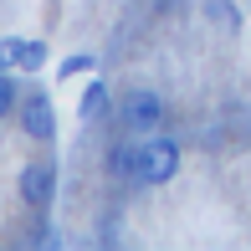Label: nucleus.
I'll return each mask as SVG.
<instances>
[{
    "label": "nucleus",
    "instance_id": "nucleus-9",
    "mask_svg": "<svg viewBox=\"0 0 251 251\" xmlns=\"http://www.w3.org/2000/svg\"><path fill=\"white\" fill-rule=\"evenodd\" d=\"M10 108H21V93H16V82H10V72H0V118H5Z\"/></svg>",
    "mask_w": 251,
    "mask_h": 251
},
{
    "label": "nucleus",
    "instance_id": "nucleus-8",
    "mask_svg": "<svg viewBox=\"0 0 251 251\" xmlns=\"http://www.w3.org/2000/svg\"><path fill=\"white\" fill-rule=\"evenodd\" d=\"M205 10H215L226 31H241V16H236V5H231V0H205Z\"/></svg>",
    "mask_w": 251,
    "mask_h": 251
},
{
    "label": "nucleus",
    "instance_id": "nucleus-5",
    "mask_svg": "<svg viewBox=\"0 0 251 251\" xmlns=\"http://www.w3.org/2000/svg\"><path fill=\"white\" fill-rule=\"evenodd\" d=\"M21 128H26V139H36V144H51L56 139V108H51L47 93L21 98Z\"/></svg>",
    "mask_w": 251,
    "mask_h": 251
},
{
    "label": "nucleus",
    "instance_id": "nucleus-6",
    "mask_svg": "<svg viewBox=\"0 0 251 251\" xmlns=\"http://www.w3.org/2000/svg\"><path fill=\"white\" fill-rule=\"evenodd\" d=\"M108 108H113L108 82H102V77H93V82L82 87V98H77V118H82V123H102V118H108Z\"/></svg>",
    "mask_w": 251,
    "mask_h": 251
},
{
    "label": "nucleus",
    "instance_id": "nucleus-4",
    "mask_svg": "<svg viewBox=\"0 0 251 251\" xmlns=\"http://www.w3.org/2000/svg\"><path fill=\"white\" fill-rule=\"evenodd\" d=\"M51 56H47V41H31V36H0V72H41Z\"/></svg>",
    "mask_w": 251,
    "mask_h": 251
},
{
    "label": "nucleus",
    "instance_id": "nucleus-7",
    "mask_svg": "<svg viewBox=\"0 0 251 251\" xmlns=\"http://www.w3.org/2000/svg\"><path fill=\"white\" fill-rule=\"evenodd\" d=\"M93 67H98L93 51H72V56H62V62H56V77H62V82H72V77H87Z\"/></svg>",
    "mask_w": 251,
    "mask_h": 251
},
{
    "label": "nucleus",
    "instance_id": "nucleus-2",
    "mask_svg": "<svg viewBox=\"0 0 251 251\" xmlns=\"http://www.w3.org/2000/svg\"><path fill=\"white\" fill-rule=\"evenodd\" d=\"M56 200V164L51 159H31L21 169V205L26 210H51Z\"/></svg>",
    "mask_w": 251,
    "mask_h": 251
},
{
    "label": "nucleus",
    "instance_id": "nucleus-1",
    "mask_svg": "<svg viewBox=\"0 0 251 251\" xmlns=\"http://www.w3.org/2000/svg\"><path fill=\"white\" fill-rule=\"evenodd\" d=\"M113 169H118L123 179H133V185H169V179L179 175V144L164 139V133L133 144V149L123 144V149L113 154Z\"/></svg>",
    "mask_w": 251,
    "mask_h": 251
},
{
    "label": "nucleus",
    "instance_id": "nucleus-3",
    "mask_svg": "<svg viewBox=\"0 0 251 251\" xmlns=\"http://www.w3.org/2000/svg\"><path fill=\"white\" fill-rule=\"evenodd\" d=\"M118 118H123V128H128V133H154L159 123H164V98L149 93V87H139V93L123 98Z\"/></svg>",
    "mask_w": 251,
    "mask_h": 251
}]
</instances>
